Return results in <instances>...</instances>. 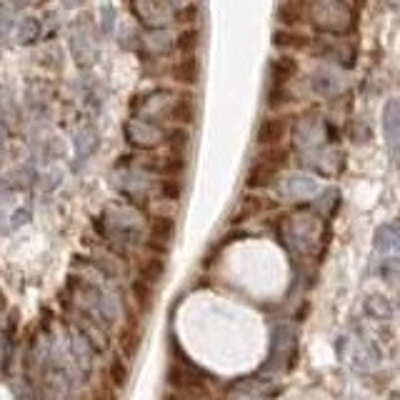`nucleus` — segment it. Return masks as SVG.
I'll return each mask as SVG.
<instances>
[{
    "mask_svg": "<svg viewBox=\"0 0 400 400\" xmlns=\"http://www.w3.org/2000/svg\"><path fill=\"white\" fill-rule=\"evenodd\" d=\"M98 228L118 248L138 246L140 238H143L140 218L128 206H108L100 215V220H98Z\"/></svg>",
    "mask_w": 400,
    "mask_h": 400,
    "instance_id": "f257e3e1",
    "label": "nucleus"
},
{
    "mask_svg": "<svg viewBox=\"0 0 400 400\" xmlns=\"http://www.w3.org/2000/svg\"><path fill=\"white\" fill-rule=\"evenodd\" d=\"M305 18L326 35H345L353 28L355 13L345 0H305Z\"/></svg>",
    "mask_w": 400,
    "mask_h": 400,
    "instance_id": "f03ea898",
    "label": "nucleus"
},
{
    "mask_svg": "<svg viewBox=\"0 0 400 400\" xmlns=\"http://www.w3.org/2000/svg\"><path fill=\"white\" fill-rule=\"evenodd\" d=\"M283 238H286L288 248L293 253L308 255L315 251L320 240V218L310 215V213H298V215L286 218L283 223Z\"/></svg>",
    "mask_w": 400,
    "mask_h": 400,
    "instance_id": "7ed1b4c3",
    "label": "nucleus"
},
{
    "mask_svg": "<svg viewBox=\"0 0 400 400\" xmlns=\"http://www.w3.org/2000/svg\"><path fill=\"white\" fill-rule=\"evenodd\" d=\"M298 350V338L295 328L291 323H280L273 331V343H270V355L265 360V366L260 368V375H270V373H286L295 360Z\"/></svg>",
    "mask_w": 400,
    "mask_h": 400,
    "instance_id": "20e7f679",
    "label": "nucleus"
},
{
    "mask_svg": "<svg viewBox=\"0 0 400 400\" xmlns=\"http://www.w3.org/2000/svg\"><path fill=\"white\" fill-rule=\"evenodd\" d=\"M175 93L171 88H153V91L143 93V95L135 100V118H145V120H158L163 118H171L173 113V105H175Z\"/></svg>",
    "mask_w": 400,
    "mask_h": 400,
    "instance_id": "39448f33",
    "label": "nucleus"
},
{
    "mask_svg": "<svg viewBox=\"0 0 400 400\" xmlns=\"http://www.w3.org/2000/svg\"><path fill=\"white\" fill-rule=\"evenodd\" d=\"M95 33L86 20H75L73 28L68 33V48L78 68H91L98 60V46H95Z\"/></svg>",
    "mask_w": 400,
    "mask_h": 400,
    "instance_id": "423d86ee",
    "label": "nucleus"
},
{
    "mask_svg": "<svg viewBox=\"0 0 400 400\" xmlns=\"http://www.w3.org/2000/svg\"><path fill=\"white\" fill-rule=\"evenodd\" d=\"M168 131L160 123H153V120L145 118H131L126 123V140L128 145L138 150H153L158 145L166 143Z\"/></svg>",
    "mask_w": 400,
    "mask_h": 400,
    "instance_id": "0eeeda50",
    "label": "nucleus"
},
{
    "mask_svg": "<svg viewBox=\"0 0 400 400\" xmlns=\"http://www.w3.org/2000/svg\"><path fill=\"white\" fill-rule=\"evenodd\" d=\"M283 163H286V150L268 148L253 163L251 173H248V185H251V188H265V185H270Z\"/></svg>",
    "mask_w": 400,
    "mask_h": 400,
    "instance_id": "6e6552de",
    "label": "nucleus"
},
{
    "mask_svg": "<svg viewBox=\"0 0 400 400\" xmlns=\"http://www.w3.org/2000/svg\"><path fill=\"white\" fill-rule=\"evenodd\" d=\"M133 11H135L138 20H140V25L145 30L168 28L171 20H175V13L171 11L166 0H135Z\"/></svg>",
    "mask_w": 400,
    "mask_h": 400,
    "instance_id": "1a4fd4ad",
    "label": "nucleus"
},
{
    "mask_svg": "<svg viewBox=\"0 0 400 400\" xmlns=\"http://www.w3.org/2000/svg\"><path fill=\"white\" fill-rule=\"evenodd\" d=\"M98 148H100V133L95 131V126H91V123L80 126L73 138V166H86L88 160L95 155Z\"/></svg>",
    "mask_w": 400,
    "mask_h": 400,
    "instance_id": "9d476101",
    "label": "nucleus"
},
{
    "mask_svg": "<svg viewBox=\"0 0 400 400\" xmlns=\"http://www.w3.org/2000/svg\"><path fill=\"white\" fill-rule=\"evenodd\" d=\"M168 383L173 385L175 390H180V393H193V395H206V385H203V375H200L195 368L190 366H180V363H175V366H171V371H168Z\"/></svg>",
    "mask_w": 400,
    "mask_h": 400,
    "instance_id": "9b49d317",
    "label": "nucleus"
},
{
    "mask_svg": "<svg viewBox=\"0 0 400 400\" xmlns=\"http://www.w3.org/2000/svg\"><path fill=\"white\" fill-rule=\"evenodd\" d=\"M280 193L288 200H310L320 193V185L315 178L303 175V173H295V175H288L280 185Z\"/></svg>",
    "mask_w": 400,
    "mask_h": 400,
    "instance_id": "f8f14e48",
    "label": "nucleus"
},
{
    "mask_svg": "<svg viewBox=\"0 0 400 400\" xmlns=\"http://www.w3.org/2000/svg\"><path fill=\"white\" fill-rule=\"evenodd\" d=\"M310 88L320 98H335L338 93L343 91V78H340V73L335 68L323 65V68H315L310 73Z\"/></svg>",
    "mask_w": 400,
    "mask_h": 400,
    "instance_id": "ddd939ff",
    "label": "nucleus"
},
{
    "mask_svg": "<svg viewBox=\"0 0 400 400\" xmlns=\"http://www.w3.org/2000/svg\"><path fill=\"white\" fill-rule=\"evenodd\" d=\"M288 135V120L286 118H265L258 126L255 140L263 148H278L283 143V138Z\"/></svg>",
    "mask_w": 400,
    "mask_h": 400,
    "instance_id": "4468645a",
    "label": "nucleus"
},
{
    "mask_svg": "<svg viewBox=\"0 0 400 400\" xmlns=\"http://www.w3.org/2000/svg\"><path fill=\"white\" fill-rule=\"evenodd\" d=\"M318 55H323L326 60H333V63L340 68H350L355 63V48L350 43H340V40H323L318 46Z\"/></svg>",
    "mask_w": 400,
    "mask_h": 400,
    "instance_id": "2eb2a0df",
    "label": "nucleus"
},
{
    "mask_svg": "<svg viewBox=\"0 0 400 400\" xmlns=\"http://www.w3.org/2000/svg\"><path fill=\"white\" fill-rule=\"evenodd\" d=\"M383 135L393 150L400 148V100L390 98L383 105Z\"/></svg>",
    "mask_w": 400,
    "mask_h": 400,
    "instance_id": "dca6fc26",
    "label": "nucleus"
},
{
    "mask_svg": "<svg viewBox=\"0 0 400 400\" xmlns=\"http://www.w3.org/2000/svg\"><path fill=\"white\" fill-rule=\"evenodd\" d=\"M93 350H95V345L88 340L86 333L78 331V328H73V331H70V353H73L75 366H78L83 373L91 371V366H93Z\"/></svg>",
    "mask_w": 400,
    "mask_h": 400,
    "instance_id": "f3484780",
    "label": "nucleus"
},
{
    "mask_svg": "<svg viewBox=\"0 0 400 400\" xmlns=\"http://www.w3.org/2000/svg\"><path fill=\"white\" fill-rule=\"evenodd\" d=\"M373 248L380 255H400V223H385L375 230V238H373Z\"/></svg>",
    "mask_w": 400,
    "mask_h": 400,
    "instance_id": "a211bd4d",
    "label": "nucleus"
},
{
    "mask_svg": "<svg viewBox=\"0 0 400 400\" xmlns=\"http://www.w3.org/2000/svg\"><path fill=\"white\" fill-rule=\"evenodd\" d=\"M298 73V63L295 58L291 55H280L275 58L273 63H270V70H268V80H270V88L275 91H283V88L291 83V78Z\"/></svg>",
    "mask_w": 400,
    "mask_h": 400,
    "instance_id": "6ab92c4d",
    "label": "nucleus"
},
{
    "mask_svg": "<svg viewBox=\"0 0 400 400\" xmlns=\"http://www.w3.org/2000/svg\"><path fill=\"white\" fill-rule=\"evenodd\" d=\"M43 33H46V28H43V18H35V15L18 18V28H15L18 46H23V48L35 46Z\"/></svg>",
    "mask_w": 400,
    "mask_h": 400,
    "instance_id": "aec40b11",
    "label": "nucleus"
},
{
    "mask_svg": "<svg viewBox=\"0 0 400 400\" xmlns=\"http://www.w3.org/2000/svg\"><path fill=\"white\" fill-rule=\"evenodd\" d=\"M145 48H148L153 55H168V53L178 51L175 48V35L168 28L160 30H145Z\"/></svg>",
    "mask_w": 400,
    "mask_h": 400,
    "instance_id": "412c9836",
    "label": "nucleus"
},
{
    "mask_svg": "<svg viewBox=\"0 0 400 400\" xmlns=\"http://www.w3.org/2000/svg\"><path fill=\"white\" fill-rule=\"evenodd\" d=\"M198 115V105H195V98L190 93H180L175 98V105H173V113H171V120L178 123V126H190Z\"/></svg>",
    "mask_w": 400,
    "mask_h": 400,
    "instance_id": "4be33fe9",
    "label": "nucleus"
},
{
    "mask_svg": "<svg viewBox=\"0 0 400 400\" xmlns=\"http://www.w3.org/2000/svg\"><path fill=\"white\" fill-rule=\"evenodd\" d=\"M175 238V220L168 215H160L153 220V228H150V240H153V246L160 248V251H166L171 246V240Z\"/></svg>",
    "mask_w": 400,
    "mask_h": 400,
    "instance_id": "5701e85b",
    "label": "nucleus"
},
{
    "mask_svg": "<svg viewBox=\"0 0 400 400\" xmlns=\"http://www.w3.org/2000/svg\"><path fill=\"white\" fill-rule=\"evenodd\" d=\"M35 180H38V171H35V166H33V163H23V166H18L15 171L6 175V190H11V188H18V190L30 188Z\"/></svg>",
    "mask_w": 400,
    "mask_h": 400,
    "instance_id": "b1692460",
    "label": "nucleus"
},
{
    "mask_svg": "<svg viewBox=\"0 0 400 400\" xmlns=\"http://www.w3.org/2000/svg\"><path fill=\"white\" fill-rule=\"evenodd\" d=\"M200 78V65L193 55H185L180 63L173 65V80H178L180 86H195Z\"/></svg>",
    "mask_w": 400,
    "mask_h": 400,
    "instance_id": "393cba45",
    "label": "nucleus"
},
{
    "mask_svg": "<svg viewBox=\"0 0 400 400\" xmlns=\"http://www.w3.org/2000/svg\"><path fill=\"white\" fill-rule=\"evenodd\" d=\"M310 40L305 35L295 33V30H275L273 33V46L278 51H298V48H305Z\"/></svg>",
    "mask_w": 400,
    "mask_h": 400,
    "instance_id": "a878e982",
    "label": "nucleus"
},
{
    "mask_svg": "<svg viewBox=\"0 0 400 400\" xmlns=\"http://www.w3.org/2000/svg\"><path fill=\"white\" fill-rule=\"evenodd\" d=\"M200 46V30L188 25V28H180V33L175 35V48L180 55H193Z\"/></svg>",
    "mask_w": 400,
    "mask_h": 400,
    "instance_id": "bb28decb",
    "label": "nucleus"
},
{
    "mask_svg": "<svg viewBox=\"0 0 400 400\" xmlns=\"http://www.w3.org/2000/svg\"><path fill=\"white\" fill-rule=\"evenodd\" d=\"M235 390H240L243 395H273L275 385L270 383V380H265V375H258V378H246V380L235 383Z\"/></svg>",
    "mask_w": 400,
    "mask_h": 400,
    "instance_id": "cd10ccee",
    "label": "nucleus"
},
{
    "mask_svg": "<svg viewBox=\"0 0 400 400\" xmlns=\"http://www.w3.org/2000/svg\"><path fill=\"white\" fill-rule=\"evenodd\" d=\"M366 313L373 315L375 320L393 318V308H390L388 298H383V295H368L366 298Z\"/></svg>",
    "mask_w": 400,
    "mask_h": 400,
    "instance_id": "c85d7f7f",
    "label": "nucleus"
},
{
    "mask_svg": "<svg viewBox=\"0 0 400 400\" xmlns=\"http://www.w3.org/2000/svg\"><path fill=\"white\" fill-rule=\"evenodd\" d=\"M166 145H171V153H180L183 155L190 145V133L185 131L183 126H175L168 131V138H166Z\"/></svg>",
    "mask_w": 400,
    "mask_h": 400,
    "instance_id": "c756f323",
    "label": "nucleus"
},
{
    "mask_svg": "<svg viewBox=\"0 0 400 400\" xmlns=\"http://www.w3.org/2000/svg\"><path fill=\"white\" fill-rule=\"evenodd\" d=\"M115 25H118V13H115V8L110 3H103L100 11H98V30L103 35H110L115 30Z\"/></svg>",
    "mask_w": 400,
    "mask_h": 400,
    "instance_id": "7c9ffc66",
    "label": "nucleus"
},
{
    "mask_svg": "<svg viewBox=\"0 0 400 400\" xmlns=\"http://www.w3.org/2000/svg\"><path fill=\"white\" fill-rule=\"evenodd\" d=\"M163 273H166V265H163V260L160 258H150V260H145L143 265H140V280H145V283H158L160 278H163Z\"/></svg>",
    "mask_w": 400,
    "mask_h": 400,
    "instance_id": "2f4dec72",
    "label": "nucleus"
},
{
    "mask_svg": "<svg viewBox=\"0 0 400 400\" xmlns=\"http://www.w3.org/2000/svg\"><path fill=\"white\" fill-rule=\"evenodd\" d=\"M138 348H140V333L131 331V328L120 333V350H123L128 358H133V355L138 353Z\"/></svg>",
    "mask_w": 400,
    "mask_h": 400,
    "instance_id": "473e14b6",
    "label": "nucleus"
},
{
    "mask_svg": "<svg viewBox=\"0 0 400 400\" xmlns=\"http://www.w3.org/2000/svg\"><path fill=\"white\" fill-rule=\"evenodd\" d=\"M278 20L283 25H295L298 20H303V6H295V3H286V6L278 11Z\"/></svg>",
    "mask_w": 400,
    "mask_h": 400,
    "instance_id": "72a5a7b5",
    "label": "nucleus"
},
{
    "mask_svg": "<svg viewBox=\"0 0 400 400\" xmlns=\"http://www.w3.org/2000/svg\"><path fill=\"white\" fill-rule=\"evenodd\" d=\"M108 373H110V383H113L115 388H123V385L128 383V366L120 358H115L113 363H110Z\"/></svg>",
    "mask_w": 400,
    "mask_h": 400,
    "instance_id": "f704fd0d",
    "label": "nucleus"
},
{
    "mask_svg": "<svg viewBox=\"0 0 400 400\" xmlns=\"http://www.w3.org/2000/svg\"><path fill=\"white\" fill-rule=\"evenodd\" d=\"M13 11L15 8L13 6H3V40H11V33L18 28V20H15V15H13Z\"/></svg>",
    "mask_w": 400,
    "mask_h": 400,
    "instance_id": "c9c22d12",
    "label": "nucleus"
},
{
    "mask_svg": "<svg viewBox=\"0 0 400 400\" xmlns=\"http://www.w3.org/2000/svg\"><path fill=\"white\" fill-rule=\"evenodd\" d=\"M320 198H323V206H318V211L333 215L338 208V190H326V193H320Z\"/></svg>",
    "mask_w": 400,
    "mask_h": 400,
    "instance_id": "e433bc0d",
    "label": "nucleus"
},
{
    "mask_svg": "<svg viewBox=\"0 0 400 400\" xmlns=\"http://www.w3.org/2000/svg\"><path fill=\"white\" fill-rule=\"evenodd\" d=\"M195 15H198V8L195 6H183L175 11V20H180L183 25H190L195 20Z\"/></svg>",
    "mask_w": 400,
    "mask_h": 400,
    "instance_id": "4c0bfd02",
    "label": "nucleus"
},
{
    "mask_svg": "<svg viewBox=\"0 0 400 400\" xmlns=\"http://www.w3.org/2000/svg\"><path fill=\"white\" fill-rule=\"evenodd\" d=\"M25 223H30V211L28 208H18L15 215H13V220H11V230L20 228V225H25Z\"/></svg>",
    "mask_w": 400,
    "mask_h": 400,
    "instance_id": "58836bf2",
    "label": "nucleus"
},
{
    "mask_svg": "<svg viewBox=\"0 0 400 400\" xmlns=\"http://www.w3.org/2000/svg\"><path fill=\"white\" fill-rule=\"evenodd\" d=\"M160 193L166 195V198H178L180 195V185H178V180H163L160 183Z\"/></svg>",
    "mask_w": 400,
    "mask_h": 400,
    "instance_id": "ea45409f",
    "label": "nucleus"
},
{
    "mask_svg": "<svg viewBox=\"0 0 400 400\" xmlns=\"http://www.w3.org/2000/svg\"><path fill=\"white\" fill-rule=\"evenodd\" d=\"M60 178H63V175H60L58 171H51V173H48V178H46V190H53V188H55V185L60 183Z\"/></svg>",
    "mask_w": 400,
    "mask_h": 400,
    "instance_id": "a19ab883",
    "label": "nucleus"
},
{
    "mask_svg": "<svg viewBox=\"0 0 400 400\" xmlns=\"http://www.w3.org/2000/svg\"><path fill=\"white\" fill-rule=\"evenodd\" d=\"M33 0H8V6H13L15 11H23V8H28Z\"/></svg>",
    "mask_w": 400,
    "mask_h": 400,
    "instance_id": "79ce46f5",
    "label": "nucleus"
},
{
    "mask_svg": "<svg viewBox=\"0 0 400 400\" xmlns=\"http://www.w3.org/2000/svg\"><path fill=\"white\" fill-rule=\"evenodd\" d=\"M63 3V8H68V11H75V8H80L86 0H60Z\"/></svg>",
    "mask_w": 400,
    "mask_h": 400,
    "instance_id": "37998d69",
    "label": "nucleus"
},
{
    "mask_svg": "<svg viewBox=\"0 0 400 400\" xmlns=\"http://www.w3.org/2000/svg\"><path fill=\"white\" fill-rule=\"evenodd\" d=\"M163 400H188V398H185V393H180V390H173V393L163 395Z\"/></svg>",
    "mask_w": 400,
    "mask_h": 400,
    "instance_id": "c03bdc74",
    "label": "nucleus"
},
{
    "mask_svg": "<svg viewBox=\"0 0 400 400\" xmlns=\"http://www.w3.org/2000/svg\"><path fill=\"white\" fill-rule=\"evenodd\" d=\"M388 400H400V393H393V395H390Z\"/></svg>",
    "mask_w": 400,
    "mask_h": 400,
    "instance_id": "a18cd8bd",
    "label": "nucleus"
}]
</instances>
